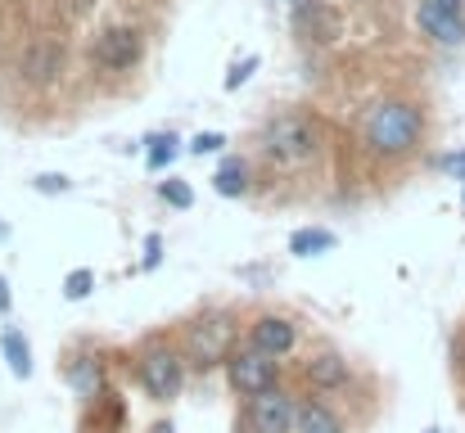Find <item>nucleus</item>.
Masks as SVG:
<instances>
[{"mask_svg":"<svg viewBox=\"0 0 465 433\" xmlns=\"http://www.w3.org/2000/svg\"><path fill=\"white\" fill-rule=\"evenodd\" d=\"M361 136H366V144H371L375 153H384V158L411 153V149L420 144V136H425V113H420L416 104H407V100H384V104L371 109Z\"/></svg>","mask_w":465,"mask_h":433,"instance_id":"nucleus-1","label":"nucleus"},{"mask_svg":"<svg viewBox=\"0 0 465 433\" xmlns=\"http://www.w3.org/2000/svg\"><path fill=\"white\" fill-rule=\"evenodd\" d=\"M316 149H321V127L308 113H281L262 132V153L276 167H303L316 158Z\"/></svg>","mask_w":465,"mask_h":433,"instance_id":"nucleus-2","label":"nucleus"},{"mask_svg":"<svg viewBox=\"0 0 465 433\" xmlns=\"http://www.w3.org/2000/svg\"><path fill=\"white\" fill-rule=\"evenodd\" d=\"M136 370H141V384H145V393L154 402H172L181 393V384H185V357L176 348H167V343L145 348V357H141Z\"/></svg>","mask_w":465,"mask_h":433,"instance_id":"nucleus-3","label":"nucleus"},{"mask_svg":"<svg viewBox=\"0 0 465 433\" xmlns=\"http://www.w3.org/2000/svg\"><path fill=\"white\" fill-rule=\"evenodd\" d=\"M294 420H299V402L281 384L267 389V393L244 398V425H249V433H294Z\"/></svg>","mask_w":465,"mask_h":433,"instance_id":"nucleus-4","label":"nucleus"},{"mask_svg":"<svg viewBox=\"0 0 465 433\" xmlns=\"http://www.w3.org/2000/svg\"><path fill=\"white\" fill-rule=\"evenodd\" d=\"M190 366L199 370H213L222 361H231V325L217 320V316H203L185 330V352H181Z\"/></svg>","mask_w":465,"mask_h":433,"instance_id":"nucleus-5","label":"nucleus"},{"mask_svg":"<svg viewBox=\"0 0 465 433\" xmlns=\"http://www.w3.org/2000/svg\"><path fill=\"white\" fill-rule=\"evenodd\" d=\"M226 375H231V389H235V393H244V398L267 393V389H276V379H281V375H276V357L258 352L253 343H249V348H240V352H231Z\"/></svg>","mask_w":465,"mask_h":433,"instance_id":"nucleus-6","label":"nucleus"},{"mask_svg":"<svg viewBox=\"0 0 465 433\" xmlns=\"http://www.w3.org/2000/svg\"><path fill=\"white\" fill-rule=\"evenodd\" d=\"M141 54H145V41H141L136 27H109V32L95 41V64H100L104 73H127V68L141 64Z\"/></svg>","mask_w":465,"mask_h":433,"instance_id":"nucleus-7","label":"nucleus"},{"mask_svg":"<svg viewBox=\"0 0 465 433\" xmlns=\"http://www.w3.org/2000/svg\"><path fill=\"white\" fill-rule=\"evenodd\" d=\"M416 23H420V32H425L430 41H439V45H461L465 41V18L457 9L439 5V0H420Z\"/></svg>","mask_w":465,"mask_h":433,"instance_id":"nucleus-8","label":"nucleus"},{"mask_svg":"<svg viewBox=\"0 0 465 433\" xmlns=\"http://www.w3.org/2000/svg\"><path fill=\"white\" fill-rule=\"evenodd\" d=\"M249 343L267 357H285L299 343V325L290 316H258V325L249 330Z\"/></svg>","mask_w":465,"mask_h":433,"instance_id":"nucleus-9","label":"nucleus"},{"mask_svg":"<svg viewBox=\"0 0 465 433\" xmlns=\"http://www.w3.org/2000/svg\"><path fill=\"white\" fill-rule=\"evenodd\" d=\"M249 185H253V167H249V158H222V167H217V176H213V190L222 194V199H244L249 194Z\"/></svg>","mask_w":465,"mask_h":433,"instance_id":"nucleus-10","label":"nucleus"},{"mask_svg":"<svg viewBox=\"0 0 465 433\" xmlns=\"http://www.w3.org/2000/svg\"><path fill=\"white\" fill-rule=\"evenodd\" d=\"M303 375H308V384L316 393H330V389H343L348 384V361L339 352H316Z\"/></svg>","mask_w":465,"mask_h":433,"instance_id":"nucleus-11","label":"nucleus"},{"mask_svg":"<svg viewBox=\"0 0 465 433\" xmlns=\"http://www.w3.org/2000/svg\"><path fill=\"white\" fill-rule=\"evenodd\" d=\"M294 27H299L308 41H330V36H334V14H330V5H321V0H299V5H294Z\"/></svg>","mask_w":465,"mask_h":433,"instance_id":"nucleus-12","label":"nucleus"},{"mask_svg":"<svg viewBox=\"0 0 465 433\" xmlns=\"http://www.w3.org/2000/svg\"><path fill=\"white\" fill-rule=\"evenodd\" d=\"M0 357H5L14 379H32V343H27L23 330H14V325L0 330Z\"/></svg>","mask_w":465,"mask_h":433,"instance_id":"nucleus-13","label":"nucleus"},{"mask_svg":"<svg viewBox=\"0 0 465 433\" xmlns=\"http://www.w3.org/2000/svg\"><path fill=\"white\" fill-rule=\"evenodd\" d=\"M68 384H73L77 402H100L104 398V366L95 357H77V366L68 370Z\"/></svg>","mask_w":465,"mask_h":433,"instance_id":"nucleus-14","label":"nucleus"},{"mask_svg":"<svg viewBox=\"0 0 465 433\" xmlns=\"http://www.w3.org/2000/svg\"><path fill=\"white\" fill-rule=\"evenodd\" d=\"M299 433H343L339 416L325 407V402H299V420H294Z\"/></svg>","mask_w":465,"mask_h":433,"instance_id":"nucleus-15","label":"nucleus"},{"mask_svg":"<svg viewBox=\"0 0 465 433\" xmlns=\"http://www.w3.org/2000/svg\"><path fill=\"white\" fill-rule=\"evenodd\" d=\"M334 244H339L334 231H321V226H303V231L290 235V253H294V258H321V253H330Z\"/></svg>","mask_w":465,"mask_h":433,"instance_id":"nucleus-16","label":"nucleus"},{"mask_svg":"<svg viewBox=\"0 0 465 433\" xmlns=\"http://www.w3.org/2000/svg\"><path fill=\"white\" fill-rule=\"evenodd\" d=\"M176 153H181V136L158 132V136H150V141H145V167H150V172H163V167H167Z\"/></svg>","mask_w":465,"mask_h":433,"instance_id":"nucleus-17","label":"nucleus"},{"mask_svg":"<svg viewBox=\"0 0 465 433\" xmlns=\"http://www.w3.org/2000/svg\"><path fill=\"white\" fill-rule=\"evenodd\" d=\"M54 59H59L54 45H32V54H27V77H32V82H50V77H54V73H50Z\"/></svg>","mask_w":465,"mask_h":433,"instance_id":"nucleus-18","label":"nucleus"},{"mask_svg":"<svg viewBox=\"0 0 465 433\" xmlns=\"http://www.w3.org/2000/svg\"><path fill=\"white\" fill-rule=\"evenodd\" d=\"M158 199L167 208H190L194 203V190H190V181H158Z\"/></svg>","mask_w":465,"mask_h":433,"instance_id":"nucleus-19","label":"nucleus"},{"mask_svg":"<svg viewBox=\"0 0 465 433\" xmlns=\"http://www.w3.org/2000/svg\"><path fill=\"white\" fill-rule=\"evenodd\" d=\"M91 289H95V271H86V267L64 276V298H68V302H82V298H91Z\"/></svg>","mask_w":465,"mask_h":433,"instance_id":"nucleus-20","label":"nucleus"},{"mask_svg":"<svg viewBox=\"0 0 465 433\" xmlns=\"http://www.w3.org/2000/svg\"><path fill=\"white\" fill-rule=\"evenodd\" d=\"M258 73V54H244V59H235V68H231V77H226V91H240L249 77Z\"/></svg>","mask_w":465,"mask_h":433,"instance_id":"nucleus-21","label":"nucleus"},{"mask_svg":"<svg viewBox=\"0 0 465 433\" xmlns=\"http://www.w3.org/2000/svg\"><path fill=\"white\" fill-rule=\"evenodd\" d=\"M32 190H36V194H68V176H59V172H41V176L32 181Z\"/></svg>","mask_w":465,"mask_h":433,"instance_id":"nucleus-22","label":"nucleus"},{"mask_svg":"<svg viewBox=\"0 0 465 433\" xmlns=\"http://www.w3.org/2000/svg\"><path fill=\"white\" fill-rule=\"evenodd\" d=\"M222 144H226V136H222V132H199V136L190 141V153H217Z\"/></svg>","mask_w":465,"mask_h":433,"instance_id":"nucleus-23","label":"nucleus"},{"mask_svg":"<svg viewBox=\"0 0 465 433\" xmlns=\"http://www.w3.org/2000/svg\"><path fill=\"white\" fill-rule=\"evenodd\" d=\"M158 262H163V235H150V240H145V258H141V267L154 271Z\"/></svg>","mask_w":465,"mask_h":433,"instance_id":"nucleus-24","label":"nucleus"},{"mask_svg":"<svg viewBox=\"0 0 465 433\" xmlns=\"http://www.w3.org/2000/svg\"><path fill=\"white\" fill-rule=\"evenodd\" d=\"M439 167H443L448 176L465 181V149H461V153H443V158H439Z\"/></svg>","mask_w":465,"mask_h":433,"instance_id":"nucleus-25","label":"nucleus"},{"mask_svg":"<svg viewBox=\"0 0 465 433\" xmlns=\"http://www.w3.org/2000/svg\"><path fill=\"white\" fill-rule=\"evenodd\" d=\"M9 307H14V293H9V280L0 276V316H9Z\"/></svg>","mask_w":465,"mask_h":433,"instance_id":"nucleus-26","label":"nucleus"},{"mask_svg":"<svg viewBox=\"0 0 465 433\" xmlns=\"http://www.w3.org/2000/svg\"><path fill=\"white\" fill-rule=\"evenodd\" d=\"M439 5H448V9H457V14H461V5H465V0H439Z\"/></svg>","mask_w":465,"mask_h":433,"instance_id":"nucleus-27","label":"nucleus"},{"mask_svg":"<svg viewBox=\"0 0 465 433\" xmlns=\"http://www.w3.org/2000/svg\"><path fill=\"white\" fill-rule=\"evenodd\" d=\"M154 433H172V425H154Z\"/></svg>","mask_w":465,"mask_h":433,"instance_id":"nucleus-28","label":"nucleus"},{"mask_svg":"<svg viewBox=\"0 0 465 433\" xmlns=\"http://www.w3.org/2000/svg\"><path fill=\"white\" fill-rule=\"evenodd\" d=\"M425 433H443V429H425Z\"/></svg>","mask_w":465,"mask_h":433,"instance_id":"nucleus-29","label":"nucleus"},{"mask_svg":"<svg viewBox=\"0 0 465 433\" xmlns=\"http://www.w3.org/2000/svg\"><path fill=\"white\" fill-rule=\"evenodd\" d=\"M461 199H465V190H461Z\"/></svg>","mask_w":465,"mask_h":433,"instance_id":"nucleus-30","label":"nucleus"},{"mask_svg":"<svg viewBox=\"0 0 465 433\" xmlns=\"http://www.w3.org/2000/svg\"><path fill=\"white\" fill-rule=\"evenodd\" d=\"M290 5H294V0H290Z\"/></svg>","mask_w":465,"mask_h":433,"instance_id":"nucleus-31","label":"nucleus"}]
</instances>
